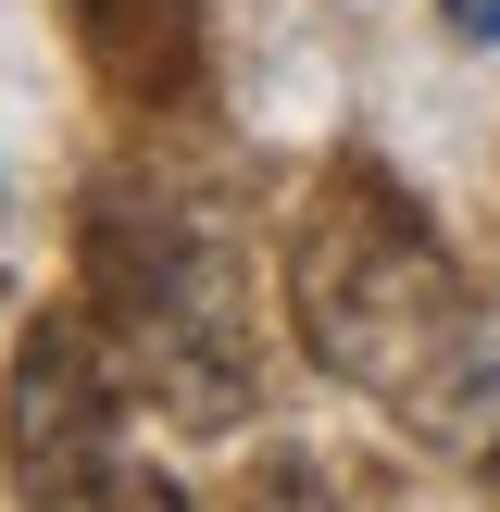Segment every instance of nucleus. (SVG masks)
Returning <instances> with one entry per match:
<instances>
[{
	"label": "nucleus",
	"instance_id": "nucleus-1",
	"mask_svg": "<svg viewBox=\"0 0 500 512\" xmlns=\"http://www.w3.org/2000/svg\"><path fill=\"white\" fill-rule=\"evenodd\" d=\"M288 313H300V338H313V363L338 375V388L388 400L425 450L500 463V363H488V325H475V300H463V275H450L438 225L400 200V175L338 163L313 200H300Z\"/></svg>",
	"mask_w": 500,
	"mask_h": 512
},
{
	"label": "nucleus",
	"instance_id": "nucleus-2",
	"mask_svg": "<svg viewBox=\"0 0 500 512\" xmlns=\"http://www.w3.org/2000/svg\"><path fill=\"white\" fill-rule=\"evenodd\" d=\"M88 313L113 338L125 388H150L175 425H238L250 413V300L225 213L113 175L88 200Z\"/></svg>",
	"mask_w": 500,
	"mask_h": 512
},
{
	"label": "nucleus",
	"instance_id": "nucleus-3",
	"mask_svg": "<svg viewBox=\"0 0 500 512\" xmlns=\"http://www.w3.org/2000/svg\"><path fill=\"white\" fill-rule=\"evenodd\" d=\"M113 400H125V363H113V338H100V313L25 325L13 388H0V463H13L25 512H50L63 488H88L100 463H125L113 450Z\"/></svg>",
	"mask_w": 500,
	"mask_h": 512
},
{
	"label": "nucleus",
	"instance_id": "nucleus-4",
	"mask_svg": "<svg viewBox=\"0 0 500 512\" xmlns=\"http://www.w3.org/2000/svg\"><path fill=\"white\" fill-rule=\"evenodd\" d=\"M100 75L113 88H188V50H200V0H75Z\"/></svg>",
	"mask_w": 500,
	"mask_h": 512
},
{
	"label": "nucleus",
	"instance_id": "nucleus-5",
	"mask_svg": "<svg viewBox=\"0 0 500 512\" xmlns=\"http://www.w3.org/2000/svg\"><path fill=\"white\" fill-rule=\"evenodd\" d=\"M50 512H188V488H175V475H150V463H100L88 488H63Z\"/></svg>",
	"mask_w": 500,
	"mask_h": 512
},
{
	"label": "nucleus",
	"instance_id": "nucleus-6",
	"mask_svg": "<svg viewBox=\"0 0 500 512\" xmlns=\"http://www.w3.org/2000/svg\"><path fill=\"white\" fill-rule=\"evenodd\" d=\"M250 512H338V488H325L313 450H275V463L250 475Z\"/></svg>",
	"mask_w": 500,
	"mask_h": 512
},
{
	"label": "nucleus",
	"instance_id": "nucleus-7",
	"mask_svg": "<svg viewBox=\"0 0 500 512\" xmlns=\"http://www.w3.org/2000/svg\"><path fill=\"white\" fill-rule=\"evenodd\" d=\"M450 13V38H475V50H500V0H438Z\"/></svg>",
	"mask_w": 500,
	"mask_h": 512
}]
</instances>
